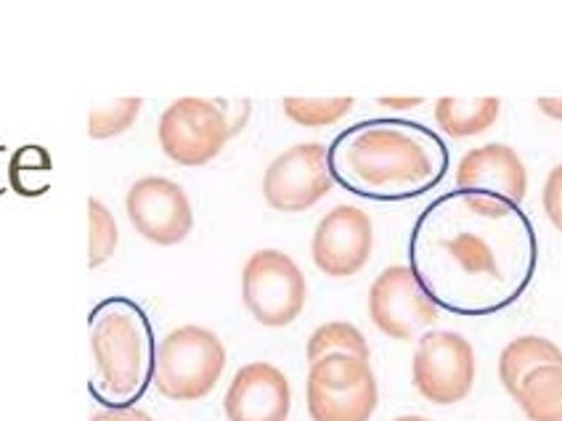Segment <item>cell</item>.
<instances>
[{
  "label": "cell",
  "instance_id": "ba28073f",
  "mask_svg": "<svg viewBox=\"0 0 562 421\" xmlns=\"http://www.w3.org/2000/svg\"><path fill=\"white\" fill-rule=\"evenodd\" d=\"M475 350L457 331H427L412 361L417 392L436 406L462 403L475 385Z\"/></svg>",
  "mask_w": 562,
  "mask_h": 421
},
{
  "label": "cell",
  "instance_id": "2e32d148",
  "mask_svg": "<svg viewBox=\"0 0 562 421\" xmlns=\"http://www.w3.org/2000/svg\"><path fill=\"white\" fill-rule=\"evenodd\" d=\"M502 112V101L488 95V99H446L436 101V123L440 130L449 133L451 138L481 136L496 123Z\"/></svg>",
  "mask_w": 562,
  "mask_h": 421
},
{
  "label": "cell",
  "instance_id": "ac0fdd59",
  "mask_svg": "<svg viewBox=\"0 0 562 421\" xmlns=\"http://www.w3.org/2000/svg\"><path fill=\"white\" fill-rule=\"evenodd\" d=\"M329 355H353V359L369 361L372 353H369L367 337L353 323L329 321L311 334L308 348H305V359H308V363H316L322 359H329Z\"/></svg>",
  "mask_w": 562,
  "mask_h": 421
},
{
  "label": "cell",
  "instance_id": "52a82bcc",
  "mask_svg": "<svg viewBox=\"0 0 562 421\" xmlns=\"http://www.w3.org/2000/svg\"><path fill=\"white\" fill-rule=\"evenodd\" d=\"M234 133L226 112L218 101L176 99L159 117V146L176 164L183 168H202L213 162Z\"/></svg>",
  "mask_w": 562,
  "mask_h": 421
},
{
  "label": "cell",
  "instance_id": "7c38bea8",
  "mask_svg": "<svg viewBox=\"0 0 562 421\" xmlns=\"http://www.w3.org/2000/svg\"><path fill=\"white\" fill-rule=\"evenodd\" d=\"M372 218L353 204H337L313 231V263L331 278L356 276L372 258Z\"/></svg>",
  "mask_w": 562,
  "mask_h": 421
},
{
  "label": "cell",
  "instance_id": "277c9868",
  "mask_svg": "<svg viewBox=\"0 0 562 421\" xmlns=\"http://www.w3.org/2000/svg\"><path fill=\"white\" fill-rule=\"evenodd\" d=\"M226 368V348L210 329H172L157 342L151 385L168 400H200L218 385Z\"/></svg>",
  "mask_w": 562,
  "mask_h": 421
},
{
  "label": "cell",
  "instance_id": "484cf974",
  "mask_svg": "<svg viewBox=\"0 0 562 421\" xmlns=\"http://www.w3.org/2000/svg\"><path fill=\"white\" fill-rule=\"evenodd\" d=\"M393 421H430V419H425V417H398V419H393Z\"/></svg>",
  "mask_w": 562,
  "mask_h": 421
},
{
  "label": "cell",
  "instance_id": "3957f363",
  "mask_svg": "<svg viewBox=\"0 0 562 421\" xmlns=\"http://www.w3.org/2000/svg\"><path fill=\"white\" fill-rule=\"evenodd\" d=\"M95 372L88 392L106 411L133 408L155 376V329L138 303L106 297L88 316Z\"/></svg>",
  "mask_w": 562,
  "mask_h": 421
},
{
  "label": "cell",
  "instance_id": "603a6c76",
  "mask_svg": "<svg viewBox=\"0 0 562 421\" xmlns=\"http://www.w3.org/2000/svg\"><path fill=\"white\" fill-rule=\"evenodd\" d=\"M91 421H155L149 417V413L146 411H140V408H117V411H99V413H93L91 417Z\"/></svg>",
  "mask_w": 562,
  "mask_h": 421
},
{
  "label": "cell",
  "instance_id": "ffe728a7",
  "mask_svg": "<svg viewBox=\"0 0 562 421\" xmlns=\"http://www.w3.org/2000/svg\"><path fill=\"white\" fill-rule=\"evenodd\" d=\"M281 104H284L286 117L303 127L335 125L337 120H342L345 114L353 110L350 95H342V99H295V95H286Z\"/></svg>",
  "mask_w": 562,
  "mask_h": 421
},
{
  "label": "cell",
  "instance_id": "9a60e30c",
  "mask_svg": "<svg viewBox=\"0 0 562 421\" xmlns=\"http://www.w3.org/2000/svg\"><path fill=\"white\" fill-rule=\"evenodd\" d=\"M544 366H562V350L558 344L536 334L517 337L499 355V379L504 390L515 398L522 382Z\"/></svg>",
  "mask_w": 562,
  "mask_h": 421
},
{
  "label": "cell",
  "instance_id": "8992f818",
  "mask_svg": "<svg viewBox=\"0 0 562 421\" xmlns=\"http://www.w3.org/2000/svg\"><path fill=\"white\" fill-rule=\"evenodd\" d=\"M308 284L286 252L258 250L241 268V299L258 323L281 329L305 308Z\"/></svg>",
  "mask_w": 562,
  "mask_h": 421
},
{
  "label": "cell",
  "instance_id": "6da1fadb",
  "mask_svg": "<svg viewBox=\"0 0 562 421\" xmlns=\"http://www.w3.org/2000/svg\"><path fill=\"white\" fill-rule=\"evenodd\" d=\"M531 223L513 202L451 191L414 223L408 268L440 310L488 316L513 305L531 281Z\"/></svg>",
  "mask_w": 562,
  "mask_h": 421
},
{
  "label": "cell",
  "instance_id": "7402d4cb",
  "mask_svg": "<svg viewBox=\"0 0 562 421\" xmlns=\"http://www.w3.org/2000/svg\"><path fill=\"white\" fill-rule=\"evenodd\" d=\"M544 209L552 226L562 231V164L549 172L544 183Z\"/></svg>",
  "mask_w": 562,
  "mask_h": 421
},
{
  "label": "cell",
  "instance_id": "44dd1931",
  "mask_svg": "<svg viewBox=\"0 0 562 421\" xmlns=\"http://www.w3.org/2000/svg\"><path fill=\"white\" fill-rule=\"evenodd\" d=\"M140 104H144V101H140L138 95H133V99H117L106 106H95V110L88 114V136L95 140H106L131 130V125L136 123L140 112Z\"/></svg>",
  "mask_w": 562,
  "mask_h": 421
},
{
  "label": "cell",
  "instance_id": "4fadbf2b",
  "mask_svg": "<svg viewBox=\"0 0 562 421\" xmlns=\"http://www.w3.org/2000/svg\"><path fill=\"white\" fill-rule=\"evenodd\" d=\"M457 191L513 202L520 207L528 191L526 164L513 146L485 144L459 159Z\"/></svg>",
  "mask_w": 562,
  "mask_h": 421
},
{
  "label": "cell",
  "instance_id": "e0dca14e",
  "mask_svg": "<svg viewBox=\"0 0 562 421\" xmlns=\"http://www.w3.org/2000/svg\"><path fill=\"white\" fill-rule=\"evenodd\" d=\"M515 400L531 421H562V366L533 372L520 385Z\"/></svg>",
  "mask_w": 562,
  "mask_h": 421
},
{
  "label": "cell",
  "instance_id": "d4e9b609",
  "mask_svg": "<svg viewBox=\"0 0 562 421\" xmlns=\"http://www.w3.org/2000/svg\"><path fill=\"white\" fill-rule=\"evenodd\" d=\"M382 106L387 110H414V106L422 104V99H380Z\"/></svg>",
  "mask_w": 562,
  "mask_h": 421
},
{
  "label": "cell",
  "instance_id": "d6986e66",
  "mask_svg": "<svg viewBox=\"0 0 562 421\" xmlns=\"http://www.w3.org/2000/svg\"><path fill=\"white\" fill-rule=\"evenodd\" d=\"M88 226H91V234H88V265L101 268L110 263L114 250H117L120 231L112 209L95 196L88 200Z\"/></svg>",
  "mask_w": 562,
  "mask_h": 421
},
{
  "label": "cell",
  "instance_id": "30bf717a",
  "mask_svg": "<svg viewBox=\"0 0 562 421\" xmlns=\"http://www.w3.org/2000/svg\"><path fill=\"white\" fill-rule=\"evenodd\" d=\"M335 186L324 144H297L268 164L263 196L279 213H305Z\"/></svg>",
  "mask_w": 562,
  "mask_h": 421
},
{
  "label": "cell",
  "instance_id": "cb8c5ba5",
  "mask_svg": "<svg viewBox=\"0 0 562 421\" xmlns=\"http://www.w3.org/2000/svg\"><path fill=\"white\" fill-rule=\"evenodd\" d=\"M536 104H539V110L544 112L547 117L560 120L562 123V99H539Z\"/></svg>",
  "mask_w": 562,
  "mask_h": 421
},
{
  "label": "cell",
  "instance_id": "5b68a950",
  "mask_svg": "<svg viewBox=\"0 0 562 421\" xmlns=\"http://www.w3.org/2000/svg\"><path fill=\"white\" fill-rule=\"evenodd\" d=\"M305 398L313 421H369L376 411V379L369 361L329 355L311 363Z\"/></svg>",
  "mask_w": 562,
  "mask_h": 421
},
{
  "label": "cell",
  "instance_id": "8fae6325",
  "mask_svg": "<svg viewBox=\"0 0 562 421\" xmlns=\"http://www.w3.org/2000/svg\"><path fill=\"white\" fill-rule=\"evenodd\" d=\"M127 218L146 241L157 247H176L194 228V209L189 194L162 175L140 178L125 196Z\"/></svg>",
  "mask_w": 562,
  "mask_h": 421
},
{
  "label": "cell",
  "instance_id": "9c48e42d",
  "mask_svg": "<svg viewBox=\"0 0 562 421\" xmlns=\"http://www.w3.org/2000/svg\"><path fill=\"white\" fill-rule=\"evenodd\" d=\"M369 316L382 334L408 342L436 327L440 308L408 265H391L369 286Z\"/></svg>",
  "mask_w": 562,
  "mask_h": 421
},
{
  "label": "cell",
  "instance_id": "5bb4252c",
  "mask_svg": "<svg viewBox=\"0 0 562 421\" xmlns=\"http://www.w3.org/2000/svg\"><path fill=\"white\" fill-rule=\"evenodd\" d=\"M290 408V382L266 361L241 366L223 398L228 421H286Z\"/></svg>",
  "mask_w": 562,
  "mask_h": 421
},
{
  "label": "cell",
  "instance_id": "7a4b0ae2",
  "mask_svg": "<svg viewBox=\"0 0 562 421\" xmlns=\"http://www.w3.org/2000/svg\"><path fill=\"white\" fill-rule=\"evenodd\" d=\"M335 183L372 202H406L443 181L449 151L436 133L406 120L350 125L327 146Z\"/></svg>",
  "mask_w": 562,
  "mask_h": 421
}]
</instances>
